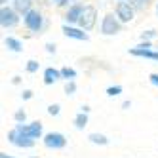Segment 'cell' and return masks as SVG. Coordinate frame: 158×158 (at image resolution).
<instances>
[{
	"instance_id": "cell-4",
	"label": "cell",
	"mask_w": 158,
	"mask_h": 158,
	"mask_svg": "<svg viewBox=\"0 0 158 158\" xmlns=\"http://www.w3.org/2000/svg\"><path fill=\"white\" fill-rule=\"evenodd\" d=\"M135 12H137V10H135L130 2H126V0H118L116 6H114V14H116V17L122 21V23H130V21H133Z\"/></svg>"
},
{
	"instance_id": "cell-27",
	"label": "cell",
	"mask_w": 158,
	"mask_h": 158,
	"mask_svg": "<svg viewBox=\"0 0 158 158\" xmlns=\"http://www.w3.org/2000/svg\"><path fill=\"white\" fill-rule=\"evenodd\" d=\"M46 52H48V53H55V44L48 42V44H46Z\"/></svg>"
},
{
	"instance_id": "cell-23",
	"label": "cell",
	"mask_w": 158,
	"mask_h": 158,
	"mask_svg": "<svg viewBox=\"0 0 158 158\" xmlns=\"http://www.w3.org/2000/svg\"><path fill=\"white\" fill-rule=\"evenodd\" d=\"M38 67H40V63L38 61H35V59H31V61H27V73H36L38 71Z\"/></svg>"
},
{
	"instance_id": "cell-13",
	"label": "cell",
	"mask_w": 158,
	"mask_h": 158,
	"mask_svg": "<svg viewBox=\"0 0 158 158\" xmlns=\"http://www.w3.org/2000/svg\"><path fill=\"white\" fill-rule=\"evenodd\" d=\"M14 10L19 15L27 14L29 10H32V0H14Z\"/></svg>"
},
{
	"instance_id": "cell-28",
	"label": "cell",
	"mask_w": 158,
	"mask_h": 158,
	"mask_svg": "<svg viewBox=\"0 0 158 158\" xmlns=\"http://www.w3.org/2000/svg\"><path fill=\"white\" fill-rule=\"evenodd\" d=\"M21 97H23L25 101H29V99L32 97V92H31V89H25V92H23V94H21Z\"/></svg>"
},
{
	"instance_id": "cell-10",
	"label": "cell",
	"mask_w": 158,
	"mask_h": 158,
	"mask_svg": "<svg viewBox=\"0 0 158 158\" xmlns=\"http://www.w3.org/2000/svg\"><path fill=\"white\" fill-rule=\"evenodd\" d=\"M82 10H84V4L69 6V10H67V14H65V23H69V25L78 23V19H80V15H82Z\"/></svg>"
},
{
	"instance_id": "cell-2",
	"label": "cell",
	"mask_w": 158,
	"mask_h": 158,
	"mask_svg": "<svg viewBox=\"0 0 158 158\" xmlns=\"http://www.w3.org/2000/svg\"><path fill=\"white\" fill-rule=\"evenodd\" d=\"M95 21H97V10H95V6L86 4L84 10H82V15H80V19H78L76 25L80 27V29H84V31H92L95 27Z\"/></svg>"
},
{
	"instance_id": "cell-30",
	"label": "cell",
	"mask_w": 158,
	"mask_h": 158,
	"mask_svg": "<svg viewBox=\"0 0 158 158\" xmlns=\"http://www.w3.org/2000/svg\"><path fill=\"white\" fill-rule=\"evenodd\" d=\"M0 158H15V156H10L6 152H0ZM31 158H36V156H31Z\"/></svg>"
},
{
	"instance_id": "cell-20",
	"label": "cell",
	"mask_w": 158,
	"mask_h": 158,
	"mask_svg": "<svg viewBox=\"0 0 158 158\" xmlns=\"http://www.w3.org/2000/svg\"><path fill=\"white\" fill-rule=\"evenodd\" d=\"M14 120H15L17 124H21V122H25V120H27V112H25L23 109H17V110L14 112Z\"/></svg>"
},
{
	"instance_id": "cell-14",
	"label": "cell",
	"mask_w": 158,
	"mask_h": 158,
	"mask_svg": "<svg viewBox=\"0 0 158 158\" xmlns=\"http://www.w3.org/2000/svg\"><path fill=\"white\" fill-rule=\"evenodd\" d=\"M4 44H6V48L12 50V52H21V50H23V44H21V40H17V38H14V36H6V38H4Z\"/></svg>"
},
{
	"instance_id": "cell-32",
	"label": "cell",
	"mask_w": 158,
	"mask_h": 158,
	"mask_svg": "<svg viewBox=\"0 0 158 158\" xmlns=\"http://www.w3.org/2000/svg\"><path fill=\"white\" fill-rule=\"evenodd\" d=\"M0 2H2V6H4V4H6V2H8V0H0Z\"/></svg>"
},
{
	"instance_id": "cell-5",
	"label": "cell",
	"mask_w": 158,
	"mask_h": 158,
	"mask_svg": "<svg viewBox=\"0 0 158 158\" xmlns=\"http://www.w3.org/2000/svg\"><path fill=\"white\" fill-rule=\"evenodd\" d=\"M8 141L15 147H19V149H31V147H35L36 139H32L31 135H25V133H21L14 128L12 131H8Z\"/></svg>"
},
{
	"instance_id": "cell-12",
	"label": "cell",
	"mask_w": 158,
	"mask_h": 158,
	"mask_svg": "<svg viewBox=\"0 0 158 158\" xmlns=\"http://www.w3.org/2000/svg\"><path fill=\"white\" fill-rule=\"evenodd\" d=\"M61 76V69H53V67H48L46 71H44V84L46 86H52L53 82H57Z\"/></svg>"
},
{
	"instance_id": "cell-21",
	"label": "cell",
	"mask_w": 158,
	"mask_h": 158,
	"mask_svg": "<svg viewBox=\"0 0 158 158\" xmlns=\"http://www.w3.org/2000/svg\"><path fill=\"white\" fill-rule=\"evenodd\" d=\"M120 94H122V86H110V88H107V95L109 97H116Z\"/></svg>"
},
{
	"instance_id": "cell-17",
	"label": "cell",
	"mask_w": 158,
	"mask_h": 158,
	"mask_svg": "<svg viewBox=\"0 0 158 158\" xmlns=\"http://www.w3.org/2000/svg\"><path fill=\"white\" fill-rule=\"evenodd\" d=\"M61 76L65 78V80H74V78H76V71L71 69V67H63V69H61Z\"/></svg>"
},
{
	"instance_id": "cell-25",
	"label": "cell",
	"mask_w": 158,
	"mask_h": 158,
	"mask_svg": "<svg viewBox=\"0 0 158 158\" xmlns=\"http://www.w3.org/2000/svg\"><path fill=\"white\" fill-rule=\"evenodd\" d=\"M52 2L57 6V8H63V6H69V0H52Z\"/></svg>"
},
{
	"instance_id": "cell-9",
	"label": "cell",
	"mask_w": 158,
	"mask_h": 158,
	"mask_svg": "<svg viewBox=\"0 0 158 158\" xmlns=\"http://www.w3.org/2000/svg\"><path fill=\"white\" fill-rule=\"evenodd\" d=\"M61 31H63V35L65 36H69V38H74V40H89V35H88V31H84V29H74V27H71L69 23H65L63 27H61Z\"/></svg>"
},
{
	"instance_id": "cell-33",
	"label": "cell",
	"mask_w": 158,
	"mask_h": 158,
	"mask_svg": "<svg viewBox=\"0 0 158 158\" xmlns=\"http://www.w3.org/2000/svg\"><path fill=\"white\" fill-rule=\"evenodd\" d=\"M156 15H158V2H156Z\"/></svg>"
},
{
	"instance_id": "cell-16",
	"label": "cell",
	"mask_w": 158,
	"mask_h": 158,
	"mask_svg": "<svg viewBox=\"0 0 158 158\" xmlns=\"http://www.w3.org/2000/svg\"><path fill=\"white\" fill-rule=\"evenodd\" d=\"M88 139L92 141L94 145H109V137L103 135V133H89Z\"/></svg>"
},
{
	"instance_id": "cell-22",
	"label": "cell",
	"mask_w": 158,
	"mask_h": 158,
	"mask_svg": "<svg viewBox=\"0 0 158 158\" xmlns=\"http://www.w3.org/2000/svg\"><path fill=\"white\" fill-rule=\"evenodd\" d=\"M76 92V84H74V80H67V84H65V94L67 95H73Z\"/></svg>"
},
{
	"instance_id": "cell-24",
	"label": "cell",
	"mask_w": 158,
	"mask_h": 158,
	"mask_svg": "<svg viewBox=\"0 0 158 158\" xmlns=\"http://www.w3.org/2000/svg\"><path fill=\"white\" fill-rule=\"evenodd\" d=\"M59 110H61V107H59L57 103H53V105L48 107V114H50V116H57V114H59Z\"/></svg>"
},
{
	"instance_id": "cell-31",
	"label": "cell",
	"mask_w": 158,
	"mask_h": 158,
	"mask_svg": "<svg viewBox=\"0 0 158 158\" xmlns=\"http://www.w3.org/2000/svg\"><path fill=\"white\" fill-rule=\"evenodd\" d=\"M130 105H131L130 101H124V103H122V109H130Z\"/></svg>"
},
{
	"instance_id": "cell-1",
	"label": "cell",
	"mask_w": 158,
	"mask_h": 158,
	"mask_svg": "<svg viewBox=\"0 0 158 158\" xmlns=\"http://www.w3.org/2000/svg\"><path fill=\"white\" fill-rule=\"evenodd\" d=\"M122 32V21L116 17V14H105L103 21H101V35L112 36Z\"/></svg>"
},
{
	"instance_id": "cell-3",
	"label": "cell",
	"mask_w": 158,
	"mask_h": 158,
	"mask_svg": "<svg viewBox=\"0 0 158 158\" xmlns=\"http://www.w3.org/2000/svg\"><path fill=\"white\" fill-rule=\"evenodd\" d=\"M23 17V25L31 31V32H40L42 31V25H44V17L38 10H29L27 14L21 15Z\"/></svg>"
},
{
	"instance_id": "cell-19",
	"label": "cell",
	"mask_w": 158,
	"mask_h": 158,
	"mask_svg": "<svg viewBox=\"0 0 158 158\" xmlns=\"http://www.w3.org/2000/svg\"><path fill=\"white\" fill-rule=\"evenodd\" d=\"M130 4L135 10H147V6L151 4V0H130Z\"/></svg>"
},
{
	"instance_id": "cell-11",
	"label": "cell",
	"mask_w": 158,
	"mask_h": 158,
	"mask_svg": "<svg viewBox=\"0 0 158 158\" xmlns=\"http://www.w3.org/2000/svg\"><path fill=\"white\" fill-rule=\"evenodd\" d=\"M130 53H131V55H135V57H145V59H152V61H158V52H152L151 48L135 46V48H130Z\"/></svg>"
},
{
	"instance_id": "cell-18",
	"label": "cell",
	"mask_w": 158,
	"mask_h": 158,
	"mask_svg": "<svg viewBox=\"0 0 158 158\" xmlns=\"http://www.w3.org/2000/svg\"><path fill=\"white\" fill-rule=\"evenodd\" d=\"M156 36H158V31H154V29H149V31L141 32V40H143V42H151V40L156 38Z\"/></svg>"
},
{
	"instance_id": "cell-15",
	"label": "cell",
	"mask_w": 158,
	"mask_h": 158,
	"mask_svg": "<svg viewBox=\"0 0 158 158\" xmlns=\"http://www.w3.org/2000/svg\"><path fill=\"white\" fill-rule=\"evenodd\" d=\"M86 126H88V112L80 110V112L74 116V128H76V130H84Z\"/></svg>"
},
{
	"instance_id": "cell-7",
	"label": "cell",
	"mask_w": 158,
	"mask_h": 158,
	"mask_svg": "<svg viewBox=\"0 0 158 158\" xmlns=\"http://www.w3.org/2000/svg\"><path fill=\"white\" fill-rule=\"evenodd\" d=\"M44 145L48 147V149H53V151H59V149H65L67 147V137L59 131H50V133H44L42 137Z\"/></svg>"
},
{
	"instance_id": "cell-29",
	"label": "cell",
	"mask_w": 158,
	"mask_h": 158,
	"mask_svg": "<svg viewBox=\"0 0 158 158\" xmlns=\"http://www.w3.org/2000/svg\"><path fill=\"white\" fill-rule=\"evenodd\" d=\"M19 82H21V78H19V76H14V78H12V84H14V86H17Z\"/></svg>"
},
{
	"instance_id": "cell-6",
	"label": "cell",
	"mask_w": 158,
	"mask_h": 158,
	"mask_svg": "<svg viewBox=\"0 0 158 158\" xmlns=\"http://www.w3.org/2000/svg\"><path fill=\"white\" fill-rule=\"evenodd\" d=\"M19 23V14L14 8H8L6 4L0 8V25L4 29H14Z\"/></svg>"
},
{
	"instance_id": "cell-8",
	"label": "cell",
	"mask_w": 158,
	"mask_h": 158,
	"mask_svg": "<svg viewBox=\"0 0 158 158\" xmlns=\"http://www.w3.org/2000/svg\"><path fill=\"white\" fill-rule=\"evenodd\" d=\"M15 130L21 131V133H25V135H31L32 139H40V137H44L42 124H40L38 120H36V122H31V124H25V122L17 124V122H15Z\"/></svg>"
},
{
	"instance_id": "cell-26",
	"label": "cell",
	"mask_w": 158,
	"mask_h": 158,
	"mask_svg": "<svg viewBox=\"0 0 158 158\" xmlns=\"http://www.w3.org/2000/svg\"><path fill=\"white\" fill-rule=\"evenodd\" d=\"M149 80H151V84H154V86H158V74H156V73H152V74H149Z\"/></svg>"
}]
</instances>
